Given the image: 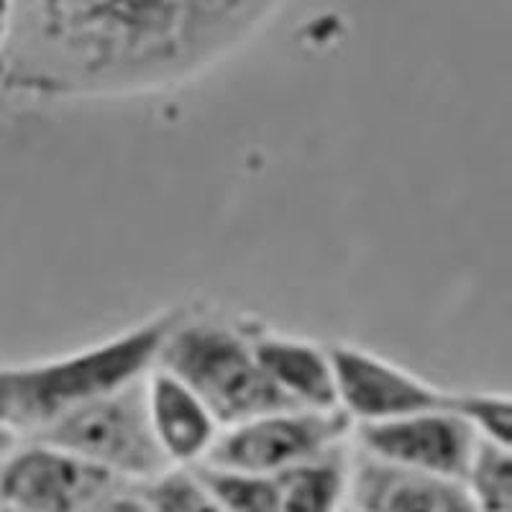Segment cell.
<instances>
[{
	"mask_svg": "<svg viewBox=\"0 0 512 512\" xmlns=\"http://www.w3.org/2000/svg\"><path fill=\"white\" fill-rule=\"evenodd\" d=\"M272 0H36L41 39L72 80L134 85L180 70ZM67 77V80H70Z\"/></svg>",
	"mask_w": 512,
	"mask_h": 512,
	"instance_id": "6da1fadb",
	"label": "cell"
},
{
	"mask_svg": "<svg viewBox=\"0 0 512 512\" xmlns=\"http://www.w3.org/2000/svg\"><path fill=\"white\" fill-rule=\"evenodd\" d=\"M154 367L182 379L221 428L297 408L259 367L249 331L223 320L177 318L159 346Z\"/></svg>",
	"mask_w": 512,
	"mask_h": 512,
	"instance_id": "7a4b0ae2",
	"label": "cell"
},
{
	"mask_svg": "<svg viewBox=\"0 0 512 512\" xmlns=\"http://www.w3.org/2000/svg\"><path fill=\"white\" fill-rule=\"evenodd\" d=\"M34 438L54 443L116 479L149 482L172 466L164 459L146 413V374L82 402Z\"/></svg>",
	"mask_w": 512,
	"mask_h": 512,
	"instance_id": "3957f363",
	"label": "cell"
},
{
	"mask_svg": "<svg viewBox=\"0 0 512 512\" xmlns=\"http://www.w3.org/2000/svg\"><path fill=\"white\" fill-rule=\"evenodd\" d=\"M354 423L341 408H290L221 428L200 464L277 477L344 446Z\"/></svg>",
	"mask_w": 512,
	"mask_h": 512,
	"instance_id": "277c9868",
	"label": "cell"
},
{
	"mask_svg": "<svg viewBox=\"0 0 512 512\" xmlns=\"http://www.w3.org/2000/svg\"><path fill=\"white\" fill-rule=\"evenodd\" d=\"M328 356L336 374L338 408L349 415L351 423H379L433 410H454L461 415L464 408L466 392L441 390L364 349L338 344L328 349Z\"/></svg>",
	"mask_w": 512,
	"mask_h": 512,
	"instance_id": "5b68a950",
	"label": "cell"
},
{
	"mask_svg": "<svg viewBox=\"0 0 512 512\" xmlns=\"http://www.w3.org/2000/svg\"><path fill=\"white\" fill-rule=\"evenodd\" d=\"M118 482L100 466L39 438L31 446L18 443L0 466V497L16 512H82Z\"/></svg>",
	"mask_w": 512,
	"mask_h": 512,
	"instance_id": "8992f818",
	"label": "cell"
},
{
	"mask_svg": "<svg viewBox=\"0 0 512 512\" xmlns=\"http://www.w3.org/2000/svg\"><path fill=\"white\" fill-rule=\"evenodd\" d=\"M354 436L361 454L372 459L461 482L482 438L474 431V425L454 410L356 423Z\"/></svg>",
	"mask_w": 512,
	"mask_h": 512,
	"instance_id": "52a82bcc",
	"label": "cell"
},
{
	"mask_svg": "<svg viewBox=\"0 0 512 512\" xmlns=\"http://www.w3.org/2000/svg\"><path fill=\"white\" fill-rule=\"evenodd\" d=\"M354 512H479L461 479L413 472L361 454L349 464Z\"/></svg>",
	"mask_w": 512,
	"mask_h": 512,
	"instance_id": "ba28073f",
	"label": "cell"
},
{
	"mask_svg": "<svg viewBox=\"0 0 512 512\" xmlns=\"http://www.w3.org/2000/svg\"><path fill=\"white\" fill-rule=\"evenodd\" d=\"M146 413L164 459L172 466L200 464L221 433L205 402L162 367L146 372Z\"/></svg>",
	"mask_w": 512,
	"mask_h": 512,
	"instance_id": "9c48e42d",
	"label": "cell"
},
{
	"mask_svg": "<svg viewBox=\"0 0 512 512\" xmlns=\"http://www.w3.org/2000/svg\"><path fill=\"white\" fill-rule=\"evenodd\" d=\"M259 367L274 387L297 405L310 410H336V374L328 349L303 338L249 331Z\"/></svg>",
	"mask_w": 512,
	"mask_h": 512,
	"instance_id": "30bf717a",
	"label": "cell"
},
{
	"mask_svg": "<svg viewBox=\"0 0 512 512\" xmlns=\"http://www.w3.org/2000/svg\"><path fill=\"white\" fill-rule=\"evenodd\" d=\"M280 512H346L349 461L341 448L277 474Z\"/></svg>",
	"mask_w": 512,
	"mask_h": 512,
	"instance_id": "8fae6325",
	"label": "cell"
},
{
	"mask_svg": "<svg viewBox=\"0 0 512 512\" xmlns=\"http://www.w3.org/2000/svg\"><path fill=\"white\" fill-rule=\"evenodd\" d=\"M195 474L213 492L223 512H280L277 477L195 464Z\"/></svg>",
	"mask_w": 512,
	"mask_h": 512,
	"instance_id": "7c38bea8",
	"label": "cell"
},
{
	"mask_svg": "<svg viewBox=\"0 0 512 512\" xmlns=\"http://www.w3.org/2000/svg\"><path fill=\"white\" fill-rule=\"evenodd\" d=\"M464 487L469 489L479 512L512 510V456L510 446L479 438L472 464L464 474Z\"/></svg>",
	"mask_w": 512,
	"mask_h": 512,
	"instance_id": "4fadbf2b",
	"label": "cell"
},
{
	"mask_svg": "<svg viewBox=\"0 0 512 512\" xmlns=\"http://www.w3.org/2000/svg\"><path fill=\"white\" fill-rule=\"evenodd\" d=\"M149 512H223L195 469L169 466L167 472L144 482L141 489Z\"/></svg>",
	"mask_w": 512,
	"mask_h": 512,
	"instance_id": "5bb4252c",
	"label": "cell"
},
{
	"mask_svg": "<svg viewBox=\"0 0 512 512\" xmlns=\"http://www.w3.org/2000/svg\"><path fill=\"white\" fill-rule=\"evenodd\" d=\"M461 415L487 441H495L500 446H510L512 443V405L507 395H497V392H466Z\"/></svg>",
	"mask_w": 512,
	"mask_h": 512,
	"instance_id": "9a60e30c",
	"label": "cell"
},
{
	"mask_svg": "<svg viewBox=\"0 0 512 512\" xmlns=\"http://www.w3.org/2000/svg\"><path fill=\"white\" fill-rule=\"evenodd\" d=\"M18 367H0V423L16 428Z\"/></svg>",
	"mask_w": 512,
	"mask_h": 512,
	"instance_id": "2e32d148",
	"label": "cell"
},
{
	"mask_svg": "<svg viewBox=\"0 0 512 512\" xmlns=\"http://www.w3.org/2000/svg\"><path fill=\"white\" fill-rule=\"evenodd\" d=\"M82 512H149V507L141 495H126V492H118L116 487Z\"/></svg>",
	"mask_w": 512,
	"mask_h": 512,
	"instance_id": "e0dca14e",
	"label": "cell"
},
{
	"mask_svg": "<svg viewBox=\"0 0 512 512\" xmlns=\"http://www.w3.org/2000/svg\"><path fill=\"white\" fill-rule=\"evenodd\" d=\"M18 443H21V433L13 425L0 423V466L6 464V459L16 451Z\"/></svg>",
	"mask_w": 512,
	"mask_h": 512,
	"instance_id": "ac0fdd59",
	"label": "cell"
},
{
	"mask_svg": "<svg viewBox=\"0 0 512 512\" xmlns=\"http://www.w3.org/2000/svg\"><path fill=\"white\" fill-rule=\"evenodd\" d=\"M13 29V0H0V49Z\"/></svg>",
	"mask_w": 512,
	"mask_h": 512,
	"instance_id": "d6986e66",
	"label": "cell"
},
{
	"mask_svg": "<svg viewBox=\"0 0 512 512\" xmlns=\"http://www.w3.org/2000/svg\"><path fill=\"white\" fill-rule=\"evenodd\" d=\"M0 512H16V510H13V507L8 505V502L3 500V497H0Z\"/></svg>",
	"mask_w": 512,
	"mask_h": 512,
	"instance_id": "ffe728a7",
	"label": "cell"
},
{
	"mask_svg": "<svg viewBox=\"0 0 512 512\" xmlns=\"http://www.w3.org/2000/svg\"><path fill=\"white\" fill-rule=\"evenodd\" d=\"M351 512H354V510H351Z\"/></svg>",
	"mask_w": 512,
	"mask_h": 512,
	"instance_id": "44dd1931",
	"label": "cell"
}]
</instances>
